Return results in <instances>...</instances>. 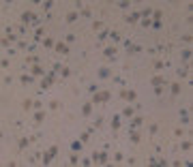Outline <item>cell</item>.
Listing matches in <instances>:
<instances>
[{"instance_id":"cell-1","label":"cell","mask_w":193,"mask_h":167,"mask_svg":"<svg viewBox=\"0 0 193 167\" xmlns=\"http://www.w3.org/2000/svg\"><path fill=\"white\" fill-rule=\"evenodd\" d=\"M105 101H109V92H95L92 103H105Z\"/></svg>"},{"instance_id":"cell-2","label":"cell","mask_w":193,"mask_h":167,"mask_svg":"<svg viewBox=\"0 0 193 167\" xmlns=\"http://www.w3.org/2000/svg\"><path fill=\"white\" fill-rule=\"evenodd\" d=\"M120 99L135 101V99H137V92H135V90H122V92H120Z\"/></svg>"},{"instance_id":"cell-3","label":"cell","mask_w":193,"mask_h":167,"mask_svg":"<svg viewBox=\"0 0 193 167\" xmlns=\"http://www.w3.org/2000/svg\"><path fill=\"white\" fill-rule=\"evenodd\" d=\"M52 84H54V73H50V75H47V77H45V75H43V81H41V88H50V86H52Z\"/></svg>"},{"instance_id":"cell-4","label":"cell","mask_w":193,"mask_h":167,"mask_svg":"<svg viewBox=\"0 0 193 167\" xmlns=\"http://www.w3.org/2000/svg\"><path fill=\"white\" fill-rule=\"evenodd\" d=\"M170 90H172V97H178V94H180V90H182V84H178V81H174Z\"/></svg>"},{"instance_id":"cell-5","label":"cell","mask_w":193,"mask_h":167,"mask_svg":"<svg viewBox=\"0 0 193 167\" xmlns=\"http://www.w3.org/2000/svg\"><path fill=\"white\" fill-rule=\"evenodd\" d=\"M30 71H32V75H45V69L41 67V64H32Z\"/></svg>"},{"instance_id":"cell-6","label":"cell","mask_w":193,"mask_h":167,"mask_svg":"<svg viewBox=\"0 0 193 167\" xmlns=\"http://www.w3.org/2000/svg\"><path fill=\"white\" fill-rule=\"evenodd\" d=\"M28 22H34V13L26 11V13H22V24H28Z\"/></svg>"},{"instance_id":"cell-7","label":"cell","mask_w":193,"mask_h":167,"mask_svg":"<svg viewBox=\"0 0 193 167\" xmlns=\"http://www.w3.org/2000/svg\"><path fill=\"white\" fill-rule=\"evenodd\" d=\"M56 52L62 54V56H67V54H69V45H64V43H56Z\"/></svg>"},{"instance_id":"cell-8","label":"cell","mask_w":193,"mask_h":167,"mask_svg":"<svg viewBox=\"0 0 193 167\" xmlns=\"http://www.w3.org/2000/svg\"><path fill=\"white\" fill-rule=\"evenodd\" d=\"M150 84L152 86H165V79L161 75H154V77H150Z\"/></svg>"},{"instance_id":"cell-9","label":"cell","mask_w":193,"mask_h":167,"mask_svg":"<svg viewBox=\"0 0 193 167\" xmlns=\"http://www.w3.org/2000/svg\"><path fill=\"white\" fill-rule=\"evenodd\" d=\"M140 17H142V13H137V11H133L131 15H127V22H129V24H135L137 20H140Z\"/></svg>"},{"instance_id":"cell-10","label":"cell","mask_w":193,"mask_h":167,"mask_svg":"<svg viewBox=\"0 0 193 167\" xmlns=\"http://www.w3.org/2000/svg\"><path fill=\"white\" fill-rule=\"evenodd\" d=\"M28 144H30V137H22L17 146H20V150H26V148H28Z\"/></svg>"},{"instance_id":"cell-11","label":"cell","mask_w":193,"mask_h":167,"mask_svg":"<svg viewBox=\"0 0 193 167\" xmlns=\"http://www.w3.org/2000/svg\"><path fill=\"white\" fill-rule=\"evenodd\" d=\"M122 116H125V118H133V116H135V109H133V107H125V109H122Z\"/></svg>"},{"instance_id":"cell-12","label":"cell","mask_w":193,"mask_h":167,"mask_svg":"<svg viewBox=\"0 0 193 167\" xmlns=\"http://www.w3.org/2000/svg\"><path fill=\"white\" fill-rule=\"evenodd\" d=\"M43 120H45V114H43V111L39 109V111H36V114H34V122H36V124H41Z\"/></svg>"},{"instance_id":"cell-13","label":"cell","mask_w":193,"mask_h":167,"mask_svg":"<svg viewBox=\"0 0 193 167\" xmlns=\"http://www.w3.org/2000/svg\"><path fill=\"white\" fill-rule=\"evenodd\" d=\"M20 81L22 84H34V77H30V75H26V73H24V75H20Z\"/></svg>"},{"instance_id":"cell-14","label":"cell","mask_w":193,"mask_h":167,"mask_svg":"<svg viewBox=\"0 0 193 167\" xmlns=\"http://www.w3.org/2000/svg\"><path fill=\"white\" fill-rule=\"evenodd\" d=\"M69 163H71V165H77V163H79V152H73V154L69 156Z\"/></svg>"},{"instance_id":"cell-15","label":"cell","mask_w":193,"mask_h":167,"mask_svg":"<svg viewBox=\"0 0 193 167\" xmlns=\"http://www.w3.org/2000/svg\"><path fill=\"white\" fill-rule=\"evenodd\" d=\"M77 17H79V13H75V11H71V13H67V22H69V24H73V22L77 20Z\"/></svg>"},{"instance_id":"cell-16","label":"cell","mask_w":193,"mask_h":167,"mask_svg":"<svg viewBox=\"0 0 193 167\" xmlns=\"http://www.w3.org/2000/svg\"><path fill=\"white\" fill-rule=\"evenodd\" d=\"M82 144H84L82 139H79V142H73V144H71V150H73V152H79V150H82Z\"/></svg>"},{"instance_id":"cell-17","label":"cell","mask_w":193,"mask_h":167,"mask_svg":"<svg viewBox=\"0 0 193 167\" xmlns=\"http://www.w3.org/2000/svg\"><path fill=\"white\" fill-rule=\"evenodd\" d=\"M90 111H92V103H86L84 107H82V114L84 116H90Z\"/></svg>"},{"instance_id":"cell-18","label":"cell","mask_w":193,"mask_h":167,"mask_svg":"<svg viewBox=\"0 0 193 167\" xmlns=\"http://www.w3.org/2000/svg\"><path fill=\"white\" fill-rule=\"evenodd\" d=\"M129 137H131V142H133V144H140V139H142L137 131H131V135H129Z\"/></svg>"},{"instance_id":"cell-19","label":"cell","mask_w":193,"mask_h":167,"mask_svg":"<svg viewBox=\"0 0 193 167\" xmlns=\"http://www.w3.org/2000/svg\"><path fill=\"white\" fill-rule=\"evenodd\" d=\"M105 56H107V58H114V56H116V47H105V52H103Z\"/></svg>"},{"instance_id":"cell-20","label":"cell","mask_w":193,"mask_h":167,"mask_svg":"<svg viewBox=\"0 0 193 167\" xmlns=\"http://www.w3.org/2000/svg\"><path fill=\"white\" fill-rule=\"evenodd\" d=\"M112 129H114V131H116V129H120V118H118V116L112 118Z\"/></svg>"},{"instance_id":"cell-21","label":"cell","mask_w":193,"mask_h":167,"mask_svg":"<svg viewBox=\"0 0 193 167\" xmlns=\"http://www.w3.org/2000/svg\"><path fill=\"white\" fill-rule=\"evenodd\" d=\"M43 45H45V47H47V49L56 47V43H54V39H45V41H43Z\"/></svg>"},{"instance_id":"cell-22","label":"cell","mask_w":193,"mask_h":167,"mask_svg":"<svg viewBox=\"0 0 193 167\" xmlns=\"http://www.w3.org/2000/svg\"><path fill=\"white\" fill-rule=\"evenodd\" d=\"M161 17H163V11H152V20L154 22H161Z\"/></svg>"},{"instance_id":"cell-23","label":"cell","mask_w":193,"mask_h":167,"mask_svg":"<svg viewBox=\"0 0 193 167\" xmlns=\"http://www.w3.org/2000/svg\"><path fill=\"white\" fill-rule=\"evenodd\" d=\"M142 124V118L140 116H133V122H131V129H135V126H140Z\"/></svg>"},{"instance_id":"cell-24","label":"cell","mask_w":193,"mask_h":167,"mask_svg":"<svg viewBox=\"0 0 193 167\" xmlns=\"http://www.w3.org/2000/svg\"><path fill=\"white\" fill-rule=\"evenodd\" d=\"M180 122H189V114L182 111V109H180Z\"/></svg>"},{"instance_id":"cell-25","label":"cell","mask_w":193,"mask_h":167,"mask_svg":"<svg viewBox=\"0 0 193 167\" xmlns=\"http://www.w3.org/2000/svg\"><path fill=\"white\" fill-rule=\"evenodd\" d=\"M109 39H112L114 43H118V41H120V34H118V32H109Z\"/></svg>"},{"instance_id":"cell-26","label":"cell","mask_w":193,"mask_h":167,"mask_svg":"<svg viewBox=\"0 0 193 167\" xmlns=\"http://www.w3.org/2000/svg\"><path fill=\"white\" fill-rule=\"evenodd\" d=\"M52 159H54V156H52L50 152H45V154H43V163H45V165H50V161H52Z\"/></svg>"},{"instance_id":"cell-27","label":"cell","mask_w":193,"mask_h":167,"mask_svg":"<svg viewBox=\"0 0 193 167\" xmlns=\"http://www.w3.org/2000/svg\"><path fill=\"white\" fill-rule=\"evenodd\" d=\"M154 69H157V71L165 69V62H163V60H157V62H154Z\"/></svg>"},{"instance_id":"cell-28","label":"cell","mask_w":193,"mask_h":167,"mask_svg":"<svg viewBox=\"0 0 193 167\" xmlns=\"http://www.w3.org/2000/svg\"><path fill=\"white\" fill-rule=\"evenodd\" d=\"M99 77H109V69H101L99 71Z\"/></svg>"},{"instance_id":"cell-29","label":"cell","mask_w":193,"mask_h":167,"mask_svg":"<svg viewBox=\"0 0 193 167\" xmlns=\"http://www.w3.org/2000/svg\"><path fill=\"white\" fill-rule=\"evenodd\" d=\"M32 105H34V103H32V101H28V99H26V101H24V103H22V107H24V109H30Z\"/></svg>"},{"instance_id":"cell-30","label":"cell","mask_w":193,"mask_h":167,"mask_svg":"<svg viewBox=\"0 0 193 167\" xmlns=\"http://www.w3.org/2000/svg\"><path fill=\"white\" fill-rule=\"evenodd\" d=\"M180 56H182V60H189V58H191V49H185Z\"/></svg>"},{"instance_id":"cell-31","label":"cell","mask_w":193,"mask_h":167,"mask_svg":"<svg viewBox=\"0 0 193 167\" xmlns=\"http://www.w3.org/2000/svg\"><path fill=\"white\" fill-rule=\"evenodd\" d=\"M82 17H90V15H92V13H90V9H82V13H79Z\"/></svg>"},{"instance_id":"cell-32","label":"cell","mask_w":193,"mask_h":167,"mask_svg":"<svg viewBox=\"0 0 193 167\" xmlns=\"http://www.w3.org/2000/svg\"><path fill=\"white\" fill-rule=\"evenodd\" d=\"M47 152H50L52 156H56V154H58V146H52V148H50V150H47Z\"/></svg>"},{"instance_id":"cell-33","label":"cell","mask_w":193,"mask_h":167,"mask_svg":"<svg viewBox=\"0 0 193 167\" xmlns=\"http://www.w3.org/2000/svg\"><path fill=\"white\" fill-rule=\"evenodd\" d=\"M107 161V154L105 152H99V163H105Z\"/></svg>"},{"instance_id":"cell-34","label":"cell","mask_w":193,"mask_h":167,"mask_svg":"<svg viewBox=\"0 0 193 167\" xmlns=\"http://www.w3.org/2000/svg\"><path fill=\"white\" fill-rule=\"evenodd\" d=\"M182 150L189 152V150H191V142H182Z\"/></svg>"},{"instance_id":"cell-35","label":"cell","mask_w":193,"mask_h":167,"mask_svg":"<svg viewBox=\"0 0 193 167\" xmlns=\"http://www.w3.org/2000/svg\"><path fill=\"white\" fill-rule=\"evenodd\" d=\"M43 32H45V30H43V28H39V30H36V32H34V36H36V41H39V39H41V36H43Z\"/></svg>"},{"instance_id":"cell-36","label":"cell","mask_w":193,"mask_h":167,"mask_svg":"<svg viewBox=\"0 0 193 167\" xmlns=\"http://www.w3.org/2000/svg\"><path fill=\"white\" fill-rule=\"evenodd\" d=\"M92 28H95V30H101V28H103V24H101V22H95Z\"/></svg>"},{"instance_id":"cell-37","label":"cell","mask_w":193,"mask_h":167,"mask_svg":"<svg viewBox=\"0 0 193 167\" xmlns=\"http://www.w3.org/2000/svg\"><path fill=\"white\" fill-rule=\"evenodd\" d=\"M17 32H20V34H26V26H24V24H22V26H20V28H17Z\"/></svg>"}]
</instances>
